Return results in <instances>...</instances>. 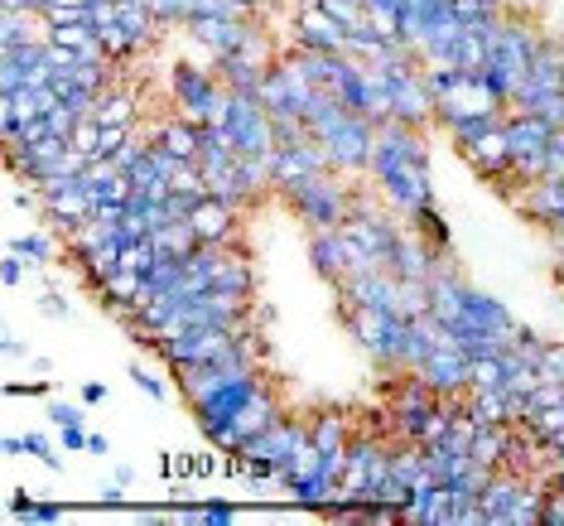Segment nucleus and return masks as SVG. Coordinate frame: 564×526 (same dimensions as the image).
<instances>
[{"label":"nucleus","mask_w":564,"mask_h":526,"mask_svg":"<svg viewBox=\"0 0 564 526\" xmlns=\"http://www.w3.org/2000/svg\"><path fill=\"white\" fill-rule=\"evenodd\" d=\"M102 396H107V387H102V382H87V387H82V406H97Z\"/></svg>","instance_id":"37998d69"},{"label":"nucleus","mask_w":564,"mask_h":526,"mask_svg":"<svg viewBox=\"0 0 564 526\" xmlns=\"http://www.w3.org/2000/svg\"><path fill=\"white\" fill-rule=\"evenodd\" d=\"M237 343V333L232 329H193V333H179V338H169L160 343V358L179 372V367H198V362H213L222 348H232Z\"/></svg>","instance_id":"9d476101"},{"label":"nucleus","mask_w":564,"mask_h":526,"mask_svg":"<svg viewBox=\"0 0 564 526\" xmlns=\"http://www.w3.org/2000/svg\"><path fill=\"white\" fill-rule=\"evenodd\" d=\"M309 261H314V271H319L323 280L338 285L352 266V251H348V242H343V232H338V227H319L314 242H309Z\"/></svg>","instance_id":"dca6fc26"},{"label":"nucleus","mask_w":564,"mask_h":526,"mask_svg":"<svg viewBox=\"0 0 564 526\" xmlns=\"http://www.w3.org/2000/svg\"><path fill=\"white\" fill-rule=\"evenodd\" d=\"M39 309H44V314H54V319H63V314H68V300H63V295H44Z\"/></svg>","instance_id":"79ce46f5"},{"label":"nucleus","mask_w":564,"mask_h":526,"mask_svg":"<svg viewBox=\"0 0 564 526\" xmlns=\"http://www.w3.org/2000/svg\"><path fill=\"white\" fill-rule=\"evenodd\" d=\"M348 329L352 338L372 353L376 362H391L401 367L405 358V338H410V319L396 309H372V305H352L348 309Z\"/></svg>","instance_id":"f257e3e1"},{"label":"nucleus","mask_w":564,"mask_h":526,"mask_svg":"<svg viewBox=\"0 0 564 526\" xmlns=\"http://www.w3.org/2000/svg\"><path fill=\"white\" fill-rule=\"evenodd\" d=\"M188 34L198 44H208L213 54H237L251 34V20H222V15H193L188 20Z\"/></svg>","instance_id":"4468645a"},{"label":"nucleus","mask_w":564,"mask_h":526,"mask_svg":"<svg viewBox=\"0 0 564 526\" xmlns=\"http://www.w3.org/2000/svg\"><path fill=\"white\" fill-rule=\"evenodd\" d=\"M425 160H430V155L410 160V165H401L396 174H386V179H376L381 194L391 198V208H396L405 222H415L430 208V165H425Z\"/></svg>","instance_id":"423d86ee"},{"label":"nucleus","mask_w":564,"mask_h":526,"mask_svg":"<svg viewBox=\"0 0 564 526\" xmlns=\"http://www.w3.org/2000/svg\"><path fill=\"white\" fill-rule=\"evenodd\" d=\"M188 522H213V526H232L237 522V512L227 507V502H213V507H203V512H188Z\"/></svg>","instance_id":"72a5a7b5"},{"label":"nucleus","mask_w":564,"mask_h":526,"mask_svg":"<svg viewBox=\"0 0 564 526\" xmlns=\"http://www.w3.org/2000/svg\"><path fill=\"white\" fill-rule=\"evenodd\" d=\"M468 372H473V353H463V348H434L420 362V377L434 391H468Z\"/></svg>","instance_id":"ddd939ff"},{"label":"nucleus","mask_w":564,"mask_h":526,"mask_svg":"<svg viewBox=\"0 0 564 526\" xmlns=\"http://www.w3.org/2000/svg\"><path fill=\"white\" fill-rule=\"evenodd\" d=\"M140 285H145V276H140V271L116 266V271H111V276L97 285V295H102V305H107V309H121V314H126V309L135 305V295H140Z\"/></svg>","instance_id":"4be33fe9"},{"label":"nucleus","mask_w":564,"mask_h":526,"mask_svg":"<svg viewBox=\"0 0 564 526\" xmlns=\"http://www.w3.org/2000/svg\"><path fill=\"white\" fill-rule=\"evenodd\" d=\"M49 420H54V425H82V411L68 406V401H54V406H49Z\"/></svg>","instance_id":"e433bc0d"},{"label":"nucleus","mask_w":564,"mask_h":526,"mask_svg":"<svg viewBox=\"0 0 564 526\" xmlns=\"http://www.w3.org/2000/svg\"><path fill=\"white\" fill-rule=\"evenodd\" d=\"M73 145H78L82 155H92V160H97V145H102V121H97V116H82L78 131H73Z\"/></svg>","instance_id":"2f4dec72"},{"label":"nucleus","mask_w":564,"mask_h":526,"mask_svg":"<svg viewBox=\"0 0 564 526\" xmlns=\"http://www.w3.org/2000/svg\"><path fill=\"white\" fill-rule=\"evenodd\" d=\"M396 280H401V276H396ZM396 309H401L405 319L430 314V280H401V285H396Z\"/></svg>","instance_id":"bb28decb"},{"label":"nucleus","mask_w":564,"mask_h":526,"mask_svg":"<svg viewBox=\"0 0 564 526\" xmlns=\"http://www.w3.org/2000/svg\"><path fill=\"white\" fill-rule=\"evenodd\" d=\"M25 517H29V522H44V526H49V522H63V507H54V502H34Z\"/></svg>","instance_id":"4c0bfd02"},{"label":"nucleus","mask_w":564,"mask_h":526,"mask_svg":"<svg viewBox=\"0 0 564 526\" xmlns=\"http://www.w3.org/2000/svg\"><path fill=\"white\" fill-rule=\"evenodd\" d=\"M261 391V382H256V372L251 377H237V382H222V387L213 391V396H203V401H193V411H198V420H203V430L213 435L217 425H227V420L242 411L246 401Z\"/></svg>","instance_id":"9b49d317"},{"label":"nucleus","mask_w":564,"mask_h":526,"mask_svg":"<svg viewBox=\"0 0 564 526\" xmlns=\"http://www.w3.org/2000/svg\"><path fill=\"white\" fill-rule=\"evenodd\" d=\"M131 382H135V387H140V391H150L155 401H164V387H160V382H155V377H150V372H145V367H140V362H135V367H131Z\"/></svg>","instance_id":"58836bf2"},{"label":"nucleus","mask_w":564,"mask_h":526,"mask_svg":"<svg viewBox=\"0 0 564 526\" xmlns=\"http://www.w3.org/2000/svg\"><path fill=\"white\" fill-rule=\"evenodd\" d=\"M150 242L160 247V256H179V261H184L188 251L198 247V232H193V222L188 218H174V222H164V227H155Z\"/></svg>","instance_id":"5701e85b"},{"label":"nucleus","mask_w":564,"mask_h":526,"mask_svg":"<svg viewBox=\"0 0 564 526\" xmlns=\"http://www.w3.org/2000/svg\"><path fill=\"white\" fill-rule=\"evenodd\" d=\"M295 34H299V44H304V49H319V54H343V39H348V29L338 25L328 10H319V5L299 10Z\"/></svg>","instance_id":"2eb2a0df"},{"label":"nucleus","mask_w":564,"mask_h":526,"mask_svg":"<svg viewBox=\"0 0 564 526\" xmlns=\"http://www.w3.org/2000/svg\"><path fill=\"white\" fill-rule=\"evenodd\" d=\"M381 78L391 83V116H396V121L425 126V116L439 111V102H434V92H430V78H425L415 63L401 68V73H381Z\"/></svg>","instance_id":"6e6552de"},{"label":"nucleus","mask_w":564,"mask_h":526,"mask_svg":"<svg viewBox=\"0 0 564 526\" xmlns=\"http://www.w3.org/2000/svg\"><path fill=\"white\" fill-rule=\"evenodd\" d=\"M25 256H15V251H10V256H5V271H0V276H5V285H20V280H25Z\"/></svg>","instance_id":"ea45409f"},{"label":"nucleus","mask_w":564,"mask_h":526,"mask_svg":"<svg viewBox=\"0 0 564 526\" xmlns=\"http://www.w3.org/2000/svg\"><path fill=\"white\" fill-rule=\"evenodd\" d=\"M444 266H449V251H439L434 242L415 237V232H401L396 256H391V276H401V280H430L434 271H444Z\"/></svg>","instance_id":"f8f14e48"},{"label":"nucleus","mask_w":564,"mask_h":526,"mask_svg":"<svg viewBox=\"0 0 564 526\" xmlns=\"http://www.w3.org/2000/svg\"><path fill=\"white\" fill-rule=\"evenodd\" d=\"M526 488V478L511 469H497L492 473V483L483 488V512H487V526H507L511 517V502H516V493Z\"/></svg>","instance_id":"f3484780"},{"label":"nucleus","mask_w":564,"mask_h":526,"mask_svg":"<svg viewBox=\"0 0 564 526\" xmlns=\"http://www.w3.org/2000/svg\"><path fill=\"white\" fill-rule=\"evenodd\" d=\"M540 382H560L564 387V343H545L540 348Z\"/></svg>","instance_id":"7c9ffc66"},{"label":"nucleus","mask_w":564,"mask_h":526,"mask_svg":"<svg viewBox=\"0 0 564 526\" xmlns=\"http://www.w3.org/2000/svg\"><path fill=\"white\" fill-rule=\"evenodd\" d=\"M135 111H140V92L135 87H107L102 102H97V121H121L135 126Z\"/></svg>","instance_id":"b1692460"},{"label":"nucleus","mask_w":564,"mask_h":526,"mask_svg":"<svg viewBox=\"0 0 564 526\" xmlns=\"http://www.w3.org/2000/svg\"><path fill=\"white\" fill-rule=\"evenodd\" d=\"M468 160L483 169V174H511V140L507 126H492L478 145H468Z\"/></svg>","instance_id":"aec40b11"},{"label":"nucleus","mask_w":564,"mask_h":526,"mask_svg":"<svg viewBox=\"0 0 564 526\" xmlns=\"http://www.w3.org/2000/svg\"><path fill=\"white\" fill-rule=\"evenodd\" d=\"M246 5H251V10H256V5H266V0H246Z\"/></svg>","instance_id":"49530a36"},{"label":"nucleus","mask_w":564,"mask_h":526,"mask_svg":"<svg viewBox=\"0 0 564 526\" xmlns=\"http://www.w3.org/2000/svg\"><path fill=\"white\" fill-rule=\"evenodd\" d=\"M193 232H198V242H227L232 237V222H237V208H227V203H217V198H203L193 213Z\"/></svg>","instance_id":"6ab92c4d"},{"label":"nucleus","mask_w":564,"mask_h":526,"mask_svg":"<svg viewBox=\"0 0 564 526\" xmlns=\"http://www.w3.org/2000/svg\"><path fill=\"white\" fill-rule=\"evenodd\" d=\"M372 145H376V121L362 111H348V121L323 140L333 169H367L372 165Z\"/></svg>","instance_id":"0eeeda50"},{"label":"nucleus","mask_w":564,"mask_h":526,"mask_svg":"<svg viewBox=\"0 0 564 526\" xmlns=\"http://www.w3.org/2000/svg\"><path fill=\"white\" fill-rule=\"evenodd\" d=\"M58 444L78 454V449H87V430L82 425H58Z\"/></svg>","instance_id":"f704fd0d"},{"label":"nucleus","mask_w":564,"mask_h":526,"mask_svg":"<svg viewBox=\"0 0 564 526\" xmlns=\"http://www.w3.org/2000/svg\"><path fill=\"white\" fill-rule=\"evenodd\" d=\"M415 232H430V242L439 251H449V242H454V237H449V227H444V218H439L434 208H425V213L415 218Z\"/></svg>","instance_id":"473e14b6"},{"label":"nucleus","mask_w":564,"mask_h":526,"mask_svg":"<svg viewBox=\"0 0 564 526\" xmlns=\"http://www.w3.org/2000/svg\"><path fill=\"white\" fill-rule=\"evenodd\" d=\"M425 155V136L410 126V121H396V116H386L381 126H376V145H372V174L376 179H386V174H396L401 165L410 160H420Z\"/></svg>","instance_id":"39448f33"},{"label":"nucleus","mask_w":564,"mask_h":526,"mask_svg":"<svg viewBox=\"0 0 564 526\" xmlns=\"http://www.w3.org/2000/svg\"><path fill=\"white\" fill-rule=\"evenodd\" d=\"M545 507H550V498H545L540 488H521L516 502H511L507 526H536V522H545Z\"/></svg>","instance_id":"a878e982"},{"label":"nucleus","mask_w":564,"mask_h":526,"mask_svg":"<svg viewBox=\"0 0 564 526\" xmlns=\"http://www.w3.org/2000/svg\"><path fill=\"white\" fill-rule=\"evenodd\" d=\"M39 15H44L49 25H78V20H92V5H87V0H49Z\"/></svg>","instance_id":"cd10ccee"},{"label":"nucleus","mask_w":564,"mask_h":526,"mask_svg":"<svg viewBox=\"0 0 564 526\" xmlns=\"http://www.w3.org/2000/svg\"><path fill=\"white\" fill-rule=\"evenodd\" d=\"M87 449H92V454H107L111 444H107V440H102V435H87Z\"/></svg>","instance_id":"a18cd8bd"},{"label":"nucleus","mask_w":564,"mask_h":526,"mask_svg":"<svg viewBox=\"0 0 564 526\" xmlns=\"http://www.w3.org/2000/svg\"><path fill=\"white\" fill-rule=\"evenodd\" d=\"M333 160H328V150H323V140H299V145H275L270 150V174H275V189H299V184H309V179H319L328 174Z\"/></svg>","instance_id":"20e7f679"},{"label":"nucleus","mask_w":564,"mask_h":526,"mask_svg":"<svg viewBox=\"0 0 564 526\" xmlns=\"http://www.w3.org/2000/svg\"><path fill=\"white\" fill-rule=\"evenodd\" d=\"M155 145H164L169 155H179V160H198V150H203V126L198 121H188V116H179V121H164L160 136H155Z\"/></svg>","instance_id":"412c9836"},{"label":"nucleus","mask_w":564,"mask_h":526,"mask_svg":"<svg viewBox=\"0 0 564 526\" xmlns=\"http://www.w3.org/2000/svg\"><path fill=\"white\" fill-rule=\"evenodd\" d=\"M290 203H295V213L309 227H343V218H348V189L333 179V169L290 189Z\"/></svg>","instance_id":"7ed1b4c3"},{"label":"nucleus","mask_w":564,"mask_h":526,"mask_svg":"<svg viewBox=\"0 0 564 526\" xmlns=\"http://www.w3.org/2000/svg\"><path fill=\"white\" fill-rule=\"evenodd\" d=\"M309 440L319 444L323 454H343V449H348V420L338 416V411H323V416L309 425Z\"/></svg>","instance_id":"393cba45"},{"label":"nucleus","mask_w":564,"mask_h":526,"mask_svg":"<svg viewBox=\"0 0 564 526\" xmlns=\"http://www.w3.org/2000/svg\"><path fill=\"white\" fill-rule=\"evenodd\" d=\"M78 121H82V116L68 107V102H58L54 111H44V126H49V136H58V140H73Z\"/></svg>","instance_id":"c756f323"},{"label":"nucleus","mask_w":564,"mask_h":526,"mask_svg":"<svg viewBox=\"0 0 564 526\" xmlns=\"http://www.w3.org/2000/svg\"><path fill=\"white\" fill-rule=\"evenodd\" d=\"M217 83L213 73H203V68H174V102H179V116L188 121H198V126H213L217 121Z\"/></svg>","instance_id":"1a4fd4ad"},{"label":"nucleus","mask_w":564,"mask_h":526,"mask_svg":"<svg viewBox=\"0 0 564 526\" xmlns=\"http://www.w3.org/2000/svg\"><path fill=\"white\" fill-rule=\"evenodd\" d=\"M560 126L550 121V116H540V111H516L507 121V140H511V174H516V184L526 189V184H536L540 174H545V145L555 136Z\"/></svg>","instance_id":"f03ea898"},{"label":"nucleus","mask_w":564,"mask_h":526,"mask_svg":"<svg viewBox=\"0 0 564 526\" xmlns=\"http://www.w3.org/2000/svg\"><path fill=\"white\" fill-rule=\"evenodd\" d=\"M217 469H222V464H217L213 454H193V478H213Z\"/></svg>","instance_id":"a19ab883"},{"label":"nucleus","mask_w":564,"mask_h":526,"mask_svg":"<svg viewBox=\"0 0 564 526\" xmlns=\"http://www.w3.org/2000/svg\"><path fill=\"white\" fill-rule=\"evenodd\" d=\"M10 251H15V256H25L29 266H44V261L54 256V247H49V237H44V232H25V237H15Z\"/></svg>","instance_id":"c85d7f7f"},{"label":"nucleus","mask_w":564,"mask_h":526,"mask_svg":"<svg viewBox=\"0 0 564 526\" xmlns=\"http://www.w3.org/2000/svg\"><path fill=\"white\" fill-rule=\"evenodd\" d=\"M29 454H34V459H44V464H49V469H54V464H58V449H54V444H49V440H44V435H29Z\"/></svg>","instance_id":"c9c22d12"},{"label":"nucleus","mask_w":564,"mask_h":526,"mask_svg":"<svg viewBox=\"0 0 564 526\" xmlns=\"http://www.w3.org/2000/svg\"><path fill=\"white\" fill-rule=\"evenodd\" d=\"M458 319H473L478 329L502 333L507 343H511V329H516V324H511V314H507V305H497L492 295H483V290H473V285L463 290V314H458Z\"/></svg>","instance_id":"a211bd4d"},{"label":"nucleus","mask_w":564,"mask_h":526,"mask_svg":"<svg viewBox=\"0 0 564 526\" xmlns=\"http://www.w3.org/2000/svg\"><path fill=\"white\" fill-rule=\"evenodd\" d=\"M473 5H478L483 15H502V5H507V0H473Z\"/></svg>","instance_id":"c03bdc74"}]
</instances>
